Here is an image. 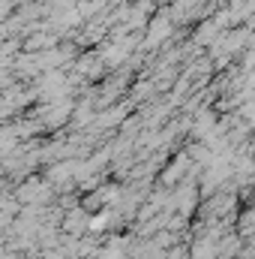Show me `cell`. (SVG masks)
<instances>
[{
    "label": "cell",
    "instance_id": "cell-1",
    "mask_svg": "<svg viewBox=\"0 0 255 259\" xmlns=\"http://www.w3.org/2000/svg\"><path fill=\"white\" fill-rule=\"evenodd\" d=\"M78 220H84V214H81V211L75 214V223H78ZM66 229H69V232H75V235L81 232V226H72V220H66Z\"/></svg>",
    "mask_w": 255,
    "mask_h": 259
}]
</instances>
